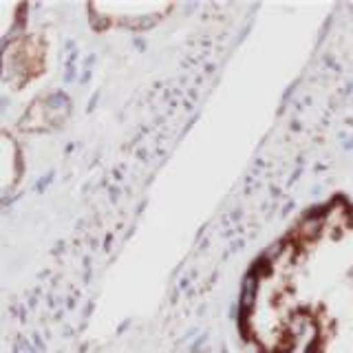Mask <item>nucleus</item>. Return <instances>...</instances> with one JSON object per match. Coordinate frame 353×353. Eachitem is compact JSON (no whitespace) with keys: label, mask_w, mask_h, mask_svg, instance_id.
I'll use <instances>...</instances> for the list:
<instances>
[{"label":"nucleus","mask_w":353,"mask_h":353,"mask_svg":"<svg viewBox=\"0 0 353 353\" xmlns=\"http://www.w3.org/2000/svg\"><path fill=\"white\" fill-rule=\"evenodd\" d=\"M239 329L256 353H353V201L314 205L245 276Z\"/></svg>","instance_id":"f257e3e1"},{"label":"nucleus","mask_w":353,"mask_h":353,"mask_svg":"<svg viewBox=\"0 0 353 353\" xmlns=\"http://www.w3.org/2000/svg\"><path fill=\"white\" fill-rule=\"evenodd\" d=\"M3 11H7L5 5H0V44H3V40L7 38L9 29L14 27V18H11V14H14V9L9 11V14H3Z\"/></svg>","instance_id":"f03ea898"}]
</instances>
